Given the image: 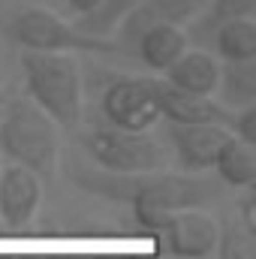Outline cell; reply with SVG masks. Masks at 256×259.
<instances>
[{
  "label": "cell",
  "instance_id": "obj_21",
  "mask_svg": "<svg viewBox=\"0 0 256 259\" xmlns=\"http://www.w3.org/2000/svg\"><path fill=\"white\" fill-rule=\"evenodd\" d=\"M247 229H253L256 232V193H253V187H247L244 193H241V199L235 202V211H232Z\"/></svg>",
  "mask_w": 256,
  "mask_h": 259
},
{
  "label": "cell",
  "instance_id": "obj_13",
  "mask_svg": "<svg viewBox=\"0 0 256 259\" xmlns=\"http://www.w3.org/2000/svg\"><path fill=\"white\" fill-rule=\"evenodd\" d=\"M217 78H220V61L205 49H187L163 72V81H169L172 88L202 97H211L217 91Z\"/></svg>",
  "mask_w": 256,
  "mask_h": 259
},
{
  "label": "cell",
  "instance_id": "obj_1",
  "mask_svg": "<svg viewBox=\"0 0 256 259\" xmlns=\"http://www.w3.org/2000/svg\"><path fill=\"white\" fill-rule=\"evenodd\" d=\"M69 178L84 193L100 196L106 202H121L130 208H160V211H181V208H205L208 202L220 199L223 184L217 178H202L193 172H136L115 175L97 166H84L78 160L69 163Z\"/></svg>",
  "mask_w": 256,
  "mask_h": 259
},
{
  "label": "cell",
  "instance_id": "obj_15",
  "mask_svg": "<svg viewBox=\"0 0 256 259\" xmlns=\"http://www.w3.org/2000/svg\"><path fill=\"white\" fill-rule=\"evenodd\" d=\"M217 91H220V103L232 112L256 106V58H250V61H223Z\"/></svg>",
  "mask_w": 256,
  "mask_h": 259
},
{
  "label": "cell",
  "instance_id": "obj_20",
  "mask_svg": "<svg viewBox=\"0 0 256 259\" xmlns=\"http://www.w3.org/2000/svg\"><path fill=\"white\" fill-rule=\"evenodd\" d=\"M229 133L247 145H256V106H247V109H238L232 112V124H229Z\"/></svg>",
  "mask_w": 256,
  "mask_h": 259
},
{
  "label": "cell",
  "instance_id": "obj_6",
  "mask_svg": "<svg viewBox=\"0 0 256 259\" xmlns=\"http://www.w3.org/2000/svg\"><path fill=\"white\" fill-rule=\"evenodd\" d=\"M100 115L118 130H154L160 124L157 78L148 75H112L100 94Z\"/></svg>",
  "mask_w": 256,
  "mask_h": 259
},
{
  "label": "cell",
  "instance_id": "obj_14",
  "mask_svg": "<svg viewBox=\"0 0 256 259\" xmlns=\"http://www.w3.org/2000/svg\"><path fill=\"white\" fill-rule=\"evenodd\" d=\"M217 172V181L223 187H232V190H247L256 184V154L253 145L235 139L229 133V139L220 145L217 157H214V166Z\"/></svg>",
  "mask_w": 256,
  "mask_h": 259
},
{
  "label": "cell",
  "instance_id": "obj_22",
  "mask_svg": "<svg viewBox=\"0 0 256 259\" xmlns=\"http://www.w3.org/2000/svg\"><path fill=\"white\" fill-rule=\"evenodd\" d=\"M66 3V15L69 18H78V15H88L91 9L100 6V0H64Z\"/></svg>",
  "mask_w": 256,
  "mask_h": 259
},
{
  "label": "cell",
  "instance_id": "obj_17",
  "mask_svg": "<svg viewBox=\"0 0 256 259\" xmlns=\"http://www.w3.org/2000/svg\"><path fill=\"white\" fill-rule=\"evenodd\" d=\"M253 12H256V0H208L205 9L190 21L187 36L205 42L220 24H226L232 18H253Z\"/></svg>",
  "mask_w": 256,
  "mask_h": 259
},
{
  "label": "cell",
  "instance_id": "obj_10",
  "mask_svg": "<svg viewBox=\"0 0 256 259\" xmlns=\"http://www.w3.org/2000/svg\"><path fill=\"white\" fill-rule=\"evenodd\" d=\"M205 3L208 0H142L127 18L118 24V30H115L118 33V42H115L118 52L130 55L133 39L142 30L154 27V24H178V27L190 24L193 18L205 9Z\"/></svg>",
  "mask_w": 256,
  "mask_h": 259
},
{
  "label": "cell",
  "instance_id": "obj_25",
  "mask_svg": "<svg viewBox=\"0 0 256 259\" xmlns=\"http://www.w3.org/2000/svg\"><path fill=\"white\" fill-rule=\"evenodd\" d=\"M42 259H94V256H58L55 253V256H42Z\"/></svg>",
  "mask_w": 256,
  "mask_h": 259
},
{
  "label": "cell",
  "instance_id": "obj_8",
  "mask_svg": "<svg viewBox=\"0 0 256 259\" xmlns=\"http://www.w3.org/2000/svg\"><path fill=\"white\" fill-rule=\"evenodd\" d=\"M42 205V178L24 166L6 163L0 169V223L6 229H24Z\"/></svg>",
  "mask_w": 256,
  "mask_h": 259
},
{
  "label": "cell",
  "instance_id": "obj_7",
  "mask_svg": "<svg viewBox=\"0 0 256 259\" xmlns=\"http://www.w3.org/2000/svg\"><path fill=\"white\" fill-rule=\"evenodd\" d=\"M217 244V220L208 217L202 208L169 211L163 232L157 238V250L175 259H208Z\"/></svg>",
  "mask_w": 256,
  "mask_h": 259
},
{
  "label": "cell",
  "instance_id": "obj_26",
  "mask_svg": "<svg viewBox=\"0 0 256 259\" xmlns=\"http://www.w3.org/2000/svg\"><path fill=\"white\" fill-rule=\"evenodd\" d=\"M15 259H42V256H15Z\"/></svg>",
  "mask_w": 256,
  "mask_h": 259
},
{
  "label": "cell",
  "instance_id": "obj_9",
  "mask_svg": "<svg viewBox=\"0 0 256 259\" xmlns=\"http://www.w3.org/2000/svg\"><path fill=\"white\" fill-rule=\"evenodd\" d=\"M166 139L172 145L178 169L202 175L214 166V157L220 145L229 139V130L217 124H169Z\"/></svg>",
  "mask_w": 256,
  "mask_h": 259
},
{
  "label": "cell",
  "instance_id": "obj_2",
  "mask_svg": "<svg viewBox=\"0 0 256 259\" xmlns=\"http://www.w3.org/2000/svg\"><path fill=\"white\" fill-rule=\"evenodd\" d=\"M27 100H33L58 127L75 130L84 118V75L75 55L21 52Z\"/></svg>",
  "mask_w": 256,
  "mask_h": 259
},
{
  "label": "cell",
  "instance_id": "obj_23",
  "mask_svg": "<svg viewBox=\"0 0 256 259\" xmlns=\"http://www.w3.org/2000/svg\"><path fill=\"white\" fill-rule=\"evenodd\" d=\"M94 259H175V256L154 250V253H121V256H94Z\"/></svg>",
  "mask_w": 256,
  "mask_h": 259
},
{
  "label": "cell",
  "instance_id": "obj_24",
  "mask_svg": "<svg viewBox=\"0 0 256 259\" xmlns=\"http://www.w3.org/2000/svg\"><path fill=\"white\" fill-rule=\"evenodd\" d=\"M6 103H9V97H6V94H3V91H0V115H3V112H6Z\"/></svg>",
  "mask_w": 256,
  "mask_h": 259
},
{
  "label": "cell",
  "instance_id": "obj_27",
  "mask_svg": "<svg viewBox=\"0 0 256 259\" xmlns=\"http://www.w3.org/2000/svg\"><path fill=\"white\" fill-rule=\"evenodd\" d=\"M0 259H15V256H6V253H0Z\"/></svg>",
  "mask_w": 256,
  "mask_h": 259
},
{
  "label": "cell",
  "instance_id": "obj_18",
  "mask_svg": "<svg viewBox=\"0 0 256 259\" xmlns=\"http://www.w3.org/2000/svg\"><path fill=\"white\" fill-rule=\"evenodd\" d=\"M139 3H142V0H100L97 9H91L88 15L69 18V21L75 24V30H81V33H88V36L112 39V33L118 30V24L127 18Z\"/></svg>",
  "mask_w": 256,
  "mask_h": 259
},
{
  "label": "cell",
  "instance_id": "obj_16",
  "mask_svg": "<svg viewBox=\"0 0 256 259\" xmlns=\"http://www.w3.org/2000/svg\"><path fill=\"white\" fill-rule=\"evenodd\" d=\"M211 42L223 61H250L256 58V21L232 18L211 33Z\"/></svg>",
  "mask_w": 256,
  "mask_h": 259
},
{
  "label": "cell",
  "instance_id": "obj_11",
  "mask_svg": "<svg viewBox=\"0 0 256 259\" xmlns=\"http://www.w3.org/2000/svg\"><path fill=\"white\" fill-rule=\"evenodd\" d=\"M157 103H160V121L166 124H232V109H226L220 100L187 94L181 88H172L169 81H157Z\"/></svg>",
  "mask_w": 256,
  "mask_h": 259
},
{
  "label": "cell",
  "instance_id": "obj_4",
  "mask_svg": "<svg viewBox=\"0 0 256 259\" xmlns=\"http://www.w3.org/2000/svg\"><path fill=\"white\" fill-rule=\"evenodd\" d=\"M6 39L18 46L21 52H58V55H121L112 39L88 36L75 30L72 21H64L61 15L24 6L6 21Z\"/></svg>",
  "mask_w": 256,
  "mask_h": 259
},
{
  "label": "cell",
  "instance_id": "obj_12",
  "mask_svg": "<svg viewBox=\"0 0 256 259\" xmlns=\"http://www.w3.org/2000/svg\"><path fill=\"white\" fill-rule=\"evenodd\" d=\"M190 46V36L184 27L178 24H154L148 30H142L133 46H130V55L139 61L142 66H148L151 72H166L169 66L175 64Z\"/></svg>",
  "mask_w": 256,
  "mask_h": 259
},
{
  "label": "cell",
  "instance_id": "obj_3",
  "mask_svg": "<svg viewBox=\"0 0 256 259\" xmlns=\"http://www.w3.org/2000/svg\"><path fill=\"white\" fill-rule=\"evenodd\" d=\"M0 157L6 163L24 166L42 181L55 178L61 163V136L58 124L27 97L6 103L0 115Z\"/></svg>",
  "mask_w": 256,
  "mask_h": 259
},
{
  "label": "cell",
  "instance_id": "obj_19",
  "mask_svg": "<svg viewBox=\"0 0 256 259\" xmlns=\"http://www.w3.org/2000/svg\"><path fill=\"white\" fill-rule=\"evenodd\" d=\"M217 259H256V232L247 229L235 214H229L217 226Z\"/></svg>",
  "mask_w": 256,
  "mask_h": 259
},
{
  "label": "cell",
  "instance_id": "obj_5",
  "mask_svg": "<svg viewBox=\"0 0 256 259\" xmlns=\"http://www.w3.org/2000/svg\"><path fill=\"white\" fill-rule=\"evenodd\" d=\"M84 157L115 175H136V172H157L166 169V148L151 136V130H118L109 124H97L81 133Z\"/></svg>",
  "mask_w": 256,
  "mask_h": 259
}]
</instances>
